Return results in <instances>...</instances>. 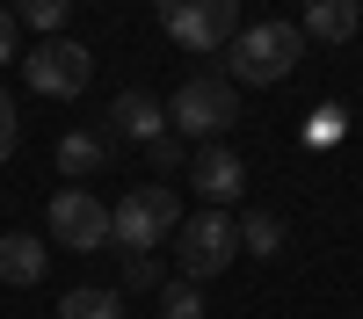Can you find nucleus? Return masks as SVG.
I'll list each match as a JSON object with an SVG mask.
<instances>
[{
  "instance_id": "6ab92c4d",
  "label": "nucleus",
  "mask_w": 363,
  "mask_h": 319,
  "mask_svg": "<svg viewBox=\"0 0 363 319\" xmlns=\"http://www.w3.org/2000/svg\"><path fill=\"white\" fill-rule=\"evenodd\" d=\"M15 44H22V22L15 8H0V66H15Z\"/></svg>"
},
{
  "instance_id": "9d476101",
  "label": "nucleus",
  "mask_w": 363,
  "mask_h": 319,
  "mask_svg": "<svg viewBox=\"0 0 363 319\" xmlns=\"http://www.w3.org/2000/svg\"><path fill=\"white\" fill-rule=\"evenodd\" d=\"M298 29H306V44H349L363 29V0H306Z\"/></svg>"
},
{
  "instance_id": "ddd939ff",
  "label": "nucleus",
  "mask_w": 363,
  "mask_h": 319,
  "mask_svg": "<svg viewBox=\"0 0 363 319\" xmlns=\"http://www.w3.org/2000/svg\"><path fill=\"white\" fill-rule=\"evenodd\" d=\"M240 254L277 261V254H284V218H277V211H247V218H240Z\"/></svg>"
},
{
  "instance_id": "f8f14e48",
  "label": "nucleus",
  "mask_w": 363,
  "mask_h": 319,
  "mask_svg": "<svg viewBox=\"0 0 363 319\" xmlns=\"http://www.w3.org/2000/svg\"><path fill=\"white\" fill-rule=\"evenodd\" d=\"M102 160H109L102 131H66V138H58V174H73V182H87Z\"/></svg>"
},
{
  "instance_id": "423d86ee",
  "label": "nucleus",
  "mask_w": 363,
  "mask_h": 319,
  "mask_svg": "<svg viewBox=\"0 0 363 319\" xmlns=\"http://www.w3.org/2000/svg\"><path fill=\"white\" fill-rule=\"evenodd\" d=\"M51 240L58 247H73V254H102L109 247V203L95 189H58L51 196Z\"/></svg>"
},
{
  "instance_id": "dca6fc26",
  "label": "nucleus",
  "mask_w": 363,
  "mask_h": 319,
  "mask_svg": "<svg viewBox=\"0 0 363 319\" xmlns=\"http://www.w3.org/2000/svg\"><path fill=\"white\" fill-rule=\"evenodd\" d=\"M160 319H203V298H196V283H160Z\"/></svg>"
},
{
  "instance_id": "a211bd4d",
  "label": "nucleus",
  "mask_w": 363,
  "mask_h": 319,
  "mask_svg": "<svg viewBox=\"0 0 363 319\" xmlns=\"http://www.w3.org/2000/svg\"><path fill=\"white\" fill-rule=\"evenodd\" d=\"M15 138H22V116H15V102H8V87H0V160L15 153Z\"/></svg>"
},
{
  "instance_id": "6e6552de",
  "label": "nucleus",
  "mask_w": 363,
  "mask_h": 319,
  "mask_svg": "<svg viewBox=\"0 0 363 319\" xmlns=\"http://www.w3.org/2000/svg\"><path fill=\"white\" fill-rule=\"evenodd\" d=\"M189 182H196V196L211 203V211H225L233 196H247V160L233 153V145H196V160H189Z\"/></svg>"
},
{
  "instance_id": "aec40b11",
  "label": "nucleus",
  "mask_w": 363,
  "mask_h": 319,
  "mask_svg": "<svg viewBox=\"0 0 363 319\" xmlns=\"http://www.w3.org/2000/svg\"><path fill=\"white\" fill-rule=\"evenodd\" d=\"M145 153H153V167L167 174V167H182V138H153V145H145Z\"/></svg>"
},
{
  "instance_id": "39448f33",
  "label": "nucleus",
  "mask_w": 363,
  "mask_h": 319,
  "mask_svg": "<svg viewBox=\"0 0 363 319\" xmlns=\"http://www.w3.org/2000/svg\"><path fill=\"white\" fill-rule=\"evenodd\" d=\"M22 80L37 87V95H51V102H73V95H87V80H95V51L73 44V37H44L22 58Z\"/></svg>"
},
{
  "instance_id": "f257e3e1",
  "label": "nucleus",
  "mask_w": 363,
  "mask_h": 319,
  "mask_svg": "<svg viewBox=\"0 0 363 319\" xmlns=\"http://www.w3.org/2000/svg\"><path fill=\"white\" fill-rule=\"evenodd\" d=\"M298 58H306V29L298 22H247L233 37V73L225 80H247V87H277L298 73Z\"/></svg>"
},
{
  "instance_id": "f03ea898",
  "label": "nucleus",
  "mask_w": 363,
  "mask_h": 319,
  "mask_svg": "<svg viewBox=\"0 0 363 319\" xmlns=\"http://www.w3.org/2000/svg\"><path fill=\"white\" fill-rule=\"evenodd\" d=\"M233 254H240V218H233V211H196V218L174 225V276H182V283L225 276Z\"/></svg>"
},
{
  "instance_id": "412c9836",
  "label": "nucleus",
  "mask_w": 363,
  "mask_h": 319,
  "mask_svg": "<svg viewBox=\"0 0 363 319\" xmlns=\"http://www.w3.org/2000/svg\"><path fill=\"white\" fill-rule=\"evenodd\" d=\"M0 8H8V0H0Z\"/></svg>"
},
{
  "instance_id": "f3484780",
  "label": "nucleus",
  "mask_w": 363,
  "mask_h": 319,
  "mask_svg": "<svg viewBox=\"0 0 363 319\" xmlns=\"http://www.w3.org/2000/svg\"><path fill=\"white\" fill-rule=\"evenodd\" d=\"M124 283L131 290H160V261L153 254H124Z\"/></svg>"
},
{
  "instance_id": "0eeeda50",
  "label": "nucleus",
  "mask_w": 363,
  "mask_h": 319,
  "mask_svg": "<svg viewBox=\"0 0 363 319\" xmlns=\"http://www.w3.org/2000/svg\"><path fill=\"white\" fill-rule=\"evenodd\" d=\"M233 22H240L233 0H160V29H167L182 51H218V44H233Z\"/></svg>"
},
{
  "instance_id": "20e7f679",
  "label": "nucleus",
  "mask_w": 363,
  "mask_h": 319,
  "mask_svg": "<svg viewBox=\"0 0 363 319\" xmlns=\"http://www.w3.org/2000/svg\"><path fill=\"white\" fill-rule=\"evenodd\" d=\"M174 189H131V196H116V211H109V240L124 247V254H160V240H174Z\"/></svg>"
},
{
  "instance_id": "1a4fd4ad",
  "label": "nucleus",
  "mask_w": 363,
  "mask_h": 319,
  "mask_svg": "<svg viewBox=\"0 0 363 319\" xmlns=\"http://www.w3.org/2000/svg\"><path fill=\"white\" fill-rule=\"evenodd\" d=\"M109 131H116V138H138V145H153V138H167V102H160V95H145V87H124V95L109 102Z\"/></svg>"
},
{
  "instance_id": "7ed1b4c3",
  "label": "nucleus",
  "mask_w": 363,
  "mask_h": 319,
  "mask_svg": "<svg viewBox=\"0 0 363 319\" xmlns=\"http://www.w3.org/2000/svg\"><path fill=\"white\" fill-rule=\"evenodd\" d=\"M233 116H240V95H233V80L225 73H196V80H182L174 87V102H167V124L182 138H225L233 131Z\"/></svg>"
},
{
  "instance_id": "4468645a",
  "label": "nucleus",
  "mask_w": 363,
  "mask_h": 319,
  "mask_svg": "<svg viewBox=\"0 0 363 319\" xmlns=\"http://www.w3.org/2000/svg\"><path fill=\"white\" fill-rule=\"evenodd\" d=\"M58 319H124V298H116V290H66V298H58Z\"/></svg>"
},
{
  "instance_id": "2eb2a0df",
  "label": "nucleus",
  "mask_w": 363,
  "mask_h": 319,
  "mask_svg": "<svg viewBox=\"0 0 363 319\" xmlns=\"http://www.w3.org/2000/svg\"><path fill=\"white\" fill-rule=\"evenodd\" d=\"M66 15H73V0H15V22L22 29H44V37H58Z\"/></svg>"
},
{
  "instance_id": "9b49d317",
  "label": "nucleus",
  "mask_w": 363,
  "mask_h": 319,
  "mask_svg": "<svg viewBox=\"0 0 363 319\" xmlns=\"http://www.w3.org/2000/svg\"><path fill=\"white\" fill-rule=\"evenodd\" d=\"M44 269H51V254H44L37 232H8V240H0V283L29 290V283H44Z\"/></svg>"
}]
</instances>
